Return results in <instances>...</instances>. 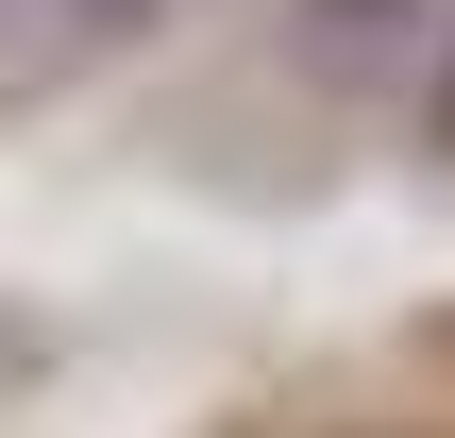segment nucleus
<instances>
[{
	"label": "nucleus",
	"instance_id": "obj_1",
	"mask_svg": "<svg viewBox=\"0 0 455 438\" xmlns=\"http://www.w3.org/2000/svg\"><path fill=\"white\" fill-rule=\"evenodd\" d=\"M304 51H321L338 84H388V68L422 51V0H304Z\"/></svg>",
	"mask_w": 455,
	"mask_h": 438
},
{
	"label": "nucleus",
	"instance_id": "obj_2",
	"mask_svg": "<svg viewBox=\"0 0 455 438\" xmlns=\"http://www.w3.org/2000/svg\"><path fill=\"white\" fill-rule=\"evenodd\" d=\"M68 17H84V34H135V17H152V0H68Z\"/></svg>",
	"mask_w": 455,
	"mask_h": 438
},
{
	"label": "nucleus",
	"instance_id": "obj_3",
	"mask_svg": "<svg viewBox=\"0 0 455 438\" xmlns=\"http://www.w3.org/2000/svg\"><path fill=\"white\" fill-rule=\"evenodd\" d=\"M422 135H439V152H455V51H439V101H422Z\"/></svg>",
	"mask_w": 455,
	"mask_h": 438
}]
</instances>
